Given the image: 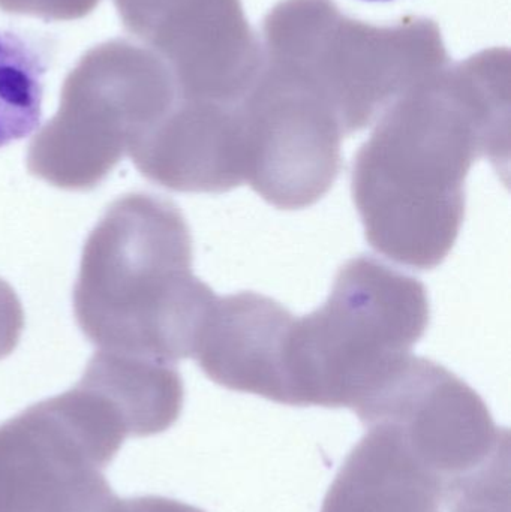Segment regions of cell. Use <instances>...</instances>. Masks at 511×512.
Wrapping results in <instances>:
<instances>
[{"instance_id": "cell-8", "label": "cell", "mask_w": 511, "mask_h": 512, "mask_svg": "<svg viewBox=\"0 0 511 512\" xmlns=\"http://www.w3.org/2000/svg\"><path fill=\"white\" fill-rule=\"evenodd\" d=\"M78 384L104 397L134 438L170 429L185 400L176 364L101 349L90 358Z\"/></svg>"}, {"instance_id": "cell-2", "label": "cell", "mask_w": 511, "mask_h": 512, "mask_svg": "<svg viewBox=\"0 0 511 512\" xmlns=\"http://www.w3.org/2000/svg\"><path fill=\"white\" fill-rule=\"evenodd\" d=\"M426 286L372 256L342 265L288 342L290 406L356 411L413 355L429 325Z\"/></svg>"}, {"instance_id": "cell-3", "label": "cell", "mask_w": 511, "mask_h": 512, "mask_svg": "<svg viewBox=\"0 0 511 512\" xmlns=\"http://www.w3.org/2000/svg\"><path fill=\"white\" fill-rule=\"evenodd\" d=\"M483 138L464 126L401 117L354 156L351 191L369 245L414 270H434L452 252L465 218V180Z\"/></svg>"}, {"instance_id": "cell-9", "label": "cell", "mask_w": 511, "mask_h": 512, "mask_svg": "<svg viewBox=\"0 0 511 512\" xmlns=\"http://www.w3.org/2000/svg\"><path fill=\"white\" fill-rule=\"evenodd\" d=\"M45 72L47 62L35 45L14 30H0V147L41 125Z\"/></svg>"}, {"instance_id": "cell-7", "label": "cell", "mask_w": 511, "mask_h": 512, "mask_svg": "<svg viewBox=\"0 0 511 512\" xmlns=\"http://www.w3.org/2000/svg\"><path fill=\"white\" fill-rule=\"evenodd\" d=\"M449 484L387 424L366 427L321 512H444Z\"/></svg>"}, {"instance_id": "cell-13", "label": "cell", "mask_w": 511, "mask_h": 512, "mask_svg": "<svg viewBox=\"0 0 511 512\" xmlns=\"http://www.w3.org/2000/svg\"><path fill=\"white\" fill-rule=\"evenodd\" d=\"M365 2H392V0H365Z\"/></svg>"}, {"instance_id": "cell-6", "label": "cell", "mask_w": 511, "mask_h": 512, "mask_svg": "<svg viewBox=\"0 0 511 512\" xmlns=\"http://www.w3.org/2000/svg\"><path fill=\"white\" fill-rule=\"evenodd\" d=\"M294 321L287 307L257 292L216 297L192 358L221 387L290 406L287 357Z\"/></svg>"}, {"instance_id": "cell-12", "label": "cell", "mask_w": 511, "mask_h": 512, "mask_svg": "<svg viewBox=\"0 0 511 512\" xmlns=\"http://www.w3.org/2000/svg\"><path fill=\"white\" fill-rule=\"evenodd\" d=\"M129 512H204L200 508L183 504L162 496H140L129 499Z\"/></svg>"}, {"instance_id": "cell-10", "label": "cell", "mask_w": 511, "mask_h": 512, "mask_svg": "<svg viewBox=\"0 0 511 512\" xmlns=\"http://www.w3.org/2000/svg\"><path fill=\"white\" fill-rule=\"evenodd\" d=\"M447 512H510V456L498 457L462 481L447 499Z\"/></svg>"}, {"instance_id": "cell-1", "label": "cell", "mask_w": 511, "mask_h": 512, "mask_svg": "<svg viewBox=\"0 0 511 512\" xmlns=\"http://www.w3.org/2000/svg\"><path fill=\"white\" fill-rule=\"evenodd\" d=\"M192 259L191 231L173 201L119 198L84 245L72 297L78 327L101 351L170 364L192 358L216 300Z\"/></svg>"}, {"instance_id": "cell-4", "label": "cell", "mask_w": 511, "mask_h": 512, "mask_svg": "<svg viewBox=\"0 0 511 512\" xmlns=\"http://www.w3.org/2000/svg\"><path fill=\"white\" fill-rule=\"evenodd\" d=\"M128 438L113 406L77 384L0 424V512H66Z\"/></svg>"}, {"instance_id": "cell-11", "label": "cell", "mask_w": 511, "mask_h": 512, "mask_svg": "<svg viewBox=\"0 0 511 512\" xmlns=\"http://www.w3.org/2000/svg\"><path fill=\"white\" fill-rule=\"evenodd\" d=\"M24 328V310L12 286L0 279V360L17 348Z\"/></svg>"}, {"instance_id": "cell-5", "label": "cell", "mask_w": 511, "mask_h": 512, "mask_svg": "<svg viewBox=\"0 0 511 512\" xmlns=\"http://www.w3.org/2000/svg\"><path fill=\"white\" fill-rule=\"evenodd\" d=\"M354 414L365 427L398 430L449 492L510 448L509 430L495 424L485 400L455 373L422 357L399 367Z\"/></svg>"}]
</instances>
